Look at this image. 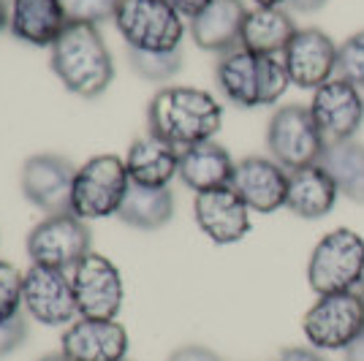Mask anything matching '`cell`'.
<instances>
[{
	"instance_id": "cell-38",
	"label": "cell",
	"mask_w": 364,
	"mask_h": 361,
	"mask_svg": "<svg viewBox=\"0 0 364 361\" xmlns=\"http://www.w3.org/2000/svg\"><path fill=\"white\" fill-rule=\"evenodd\" d=\"M38 361H71V359L60 350V353H49V356H44V359H38Z\"/></svg>"
},
{
	"instance_id": "cell-24",
	"label": "cell",
	"mask_w": 364,
	"mask_h": 361,
	"mask_svg": "<svg viewBox=\"0 0 364 361\" xmlns=\"http://www.w3.org/2000/svg\"><path fill=\"white\" fill-rule=\"evenodd\" d=\"M117 217L139 231H158L174 217V193L168 188H144L131 182Z\"/></svg>"
},
{
	"instance_id": "cell-40",
	"label": "cell",
	"mask_w": 364,
	"mask_h": 361,
	"mask_svg": "<svg viewBox=\"0 0 364 361\" xmlns=\"http://www.w3.org/2000/svg\"><path fill=\"white\" fill-rule=\"evenodd\" d=\"M122 361H128V359H122Z\"/></svg>"
},
{
	"instance_id": "cell-4",
	"label": "cell",
	"mask_w": 364,
	"mask_h": 361,
	"mask_svg": "<svg viewBox=\"0 0 364 361\" xmlns=\"http://www.w3.org/2000/svg\"><path fill=\"white\" fill-rule=\"evenodd\" d=\"M114 25L134 52H177L185 38V16L166 0H120Z\"/></svg>"
},
{
	"instance_id": "cell-39",
	"label": "cell",
	"mask_w": 364,
	"mask_h": 361,
	"mask_svg": "<svg viewBox=\"0 0 364 361\" xmlns=\"http://www.w3.org/2000/svg\"><path fill=\"white\" fill-rule=\"evenodd\" d=\"M356 291H359V296H362V301H364V280H362V286L356 288Z\"/></svg>"
},
{
	"instance_id": "cell-28",
	"label": "cell",
	"mask_w": 364,
	"mask_h": 361,
	"mask_svg": "<svg viewBox=\"0 0 364 361\" xmlns=\"http://www.w3.org/2000/svg\"><path fill=\"white\" fill-rule=\"evenodd\" d=\"M22 277L14 264L0 261V323L22 313Z\"/></svg>"
},
{
	"instance_id": "cell-10",
	"label": "cell",
	"mask_w": 364,
	"mask_h": 361,
	"mask_svg": "<svg viewBox=\"0 0 364 361\" xmlns=\"http://www.w3.org/2000/svg\"><path fill=\"white\" fill-rule=\"evenodd\" d=\"M71 286H74L79 318H95V320H117L125 299L120 269L101 253L85 256L71 269Z\"/></svg>"
},
{
	"instance_id": "cell-11",
	"label": "cell",
	"mask_w": 364,
	"mask_h": 361,
	"mask_svg": "<svg viewBox=\"0 0 364 361\" xmlns=\"http://www.w3.org/2000/svg\"><path fill=\"white\" fill-rule=\"evenodd\" d=\"M22 307L41 326H71L79 318L71 274L31 264L22 277Z\"/></svg>"
},
{
	"instance_id": "cell-26",
	"label": "cell",
	"mask_w": 364,
	"mask_h": 361,
	"mask_svg": "<svg viewBox=\"0 0 364 361\" xmlns=\"http://www.w3.org/2000/svg\"><path fill=\"white\" fill-rule=\"evenodd\" d=\"M131 68L147 82H168L180 74L182 68V49L177 52H134L128 49Z\"/></svg>"
},
{
	"instance_id": "cell-25",
	"label": "cell",
	"mask_w": 364,
	"mask_h": 361,
	"mask_svg": "<svg viewBox=\"0 0 364 361\" xmlns=\"http://www.w3.org/2000/svg\"><path fill=\"white\" fill-rule=\"evenodd\" d=\"M334 180L340 196L364 204V144L359 141H332L318 161Z\"/></svg>"
},
{
	"instance_id": "cell-19",
	"label": "cell",
	"mask_w": 364,
	"mask_h": 361,
	"mask_svg": "<svg viewBox=\"0 0 364 361\" xmlns=\"http://www.w3.org/2000/svg\"><path fill=\"white\" fill-rule=\"evenodd\" d=\"M245 16L247 9L242 0H213L204 11L191 19V38L198 49L226 55L240 46Z\"/></svg>"
},
{
	"instance_id": "cell-12",
	"label": "cell",
	"mask_w": 364,
	"mask_h": 361,
	"mask_svg": "<svg viewBox=\"0 0 364 361\" xmlns=\"http://www.w3.org/2000/svg\"><path fill=\"white\" fill-rule=\"evenodd\" d=\"M310 114L321 128L326 144L350 141L364 122V95L348 79L334 76L326 85H321L318 90H313Z\"/></svg>"
},
{
	"instance_id": "cell-3",
	"label": "cell",
	"mask_w": 364,
	"mask_h": 361,
	"mask_svg": "<svg viewBox=\"0 0 364 361\" xmlns=\"http://www.w3.org/2000/svg\"><path fill=\"white\" fill-rule=\"evenodd\" d=\"M215 79L228 101L242 109L277 104L291 85L283 60L272 55L247 52L242 46L231 49L218 60Z\"/></svg>"
},
{
	"instance_id": "cell-34",
	"label": "cell",
	"mask_w": 364,
	"mask_h": 361,
	"mask_svg": "<svg viewBox=\"0 0 364 361\" xmlns=\"http://www.w3.org/2000/svg\"><path fill=\"white\" fill-rule=\"evenodd\" d=\"M289 6L294 11H302V14H313L326 6V0H289Z\"/></svg>"
},
{
	"instance_id": "cell-22",
	"label": "cell",
	"mask_w": 364,
	"mask_h": 361,
	"mask_svg": "<svg viewBox=\"0 0 364 361\" xmlns=\"http://www.w3.org/2000/svg\"><path fill=\"white\" fill-rule=\"evenodd\" d=\"M234 168H237V163L231 161V155L223 144L201 141V144H193L188 150H180V174L177 177L193 193H204V190L231 185Z\"/></svg>"
},
{
	"instance_id": "cell-1",
	"label": "cell",
	"mask_w": 364,
	"mask_h": 361,
	"mask_svg": "<svg viewBox=\"0 0 364 361\" xmlns=\"http://www.w3.org/2000/svg\"><path fill=\"white\" fill-rule=\"evenodd\" d=\"M150 134L188 150L201 141H213L223 125V106L215 95L198 87H161L147 106Z\"/></svg>"
},
{
	"instance_id": "cell-35",
	"label": "cell",
	"mask_w": 364,
	"mask_h": 361,
	"mask_svg": "<svg viewBox=\"0 0 364 361\" xmlns=\"http://www.w3.org/2000/svg\"><path fill=\"white\" fill-rule=\"evenodd\" d=\"M346 361H364V334L346 347Z\"/></svg>"
},
{
	"instance_id": "cell-6",
	"label": "cell",
	"mask_w": 364,
	"mask_h": 361,
	"mask_svg": "<svg viewBox=\"0 0 364 361\" xmlns=\"http://www.w3.org/2000/svg\"><path fill=\"white\" fill-rule=\"evenodd\" d=\"M131 188L125 161L117 155H95L74 174L71 212L82 220H104L117 215Z\"/></svg>"
},
{
	"instance_id": "cell-30",
	"label": "cell",
	"mask_w": 364,
	"mask_h": 361,
	"mask_svg": "<svg viewBox=\"0 0 364 361\" xmlns=\"http://www.w3.org/2000/svg\"><path fill=\"white\" fill-rule=\"evenodd\" d=\"M25 340H28V320H25L22 313L11 318V320H3L0 323V359L14 353Z\"/></svg>"
},
{
	"instance_id": "cell-23",
	"label": "cell",
	"mask_w": 364,
	"mask_h": 361,
	"mask_svg": "<svg viewBox=\"0 0 364 361\" xmlns=\"http://www.w3.org/2000/svg\"><path fill=\"white\" fill-rule=\"evenodd\" d=\"M299 31L294 16L283 9H253L247 11L242 22V36L240 46L256 55H283V49L289 46L294 33Z\"/></svg>"
},
{
	"instance_id": "cell-17",
	"label": "cell",
	"mask_w": 364,
	"mask_h": 361,
	"mask_svg": "<svg viewBox=\"0 0 364 361\" xmlns=\"http://www.w3.org/2000/svg\"><path fill=\"white\" fill-rule=\"evenodd\" d=\"M63 353L71 361H122L128 356V331L117 320L76 318L65 326Z\"/></svg>"
},
{
	"instance_id": "cell-14",
	"label": "cell",
	"mask_w": 364,
	"mask_h": 361,
	"mask_svg": "<svg viewBox=\"0 0 364 361\" xmlns=\"http://www.w3.org/2000/svg\"><path fill=\"white\" fill-rule=\"evenodd\" d=\"M74 174L76 168L63 155H33L22 166V193L46 215H65L71 212Z\"/></svg>"
},
{
	"instance_id": "cell-18",
	"label": "cell",
	"mask_w": 364,
	"mask_h": 361,
	"mask_svg": "<svg viewBox=\"0 0 364 361\" xmlns=\"http://www.w3.org/2000/svg\"><path fill=\"white\" fill-rule=\"evenodd\" d=\"M68 28V16L60 0H11L9 31L16 41L31 46H49Z\"/></svg>"
},
{
	"instance_id": "cell-9",
	"label": "cell",
	"mask_w": 364,
	"mask_h": 361,
	"mask_svg": "<svg viewBox=\"0 0 364 361\" xmlns=\"http://www.w3.org/2000/svg\"><path fill=\"white\" fill-rule=\"evenodd\" d=\"M90 253V228L74 212L46 215L28 234V256L38 266L71 271Z\"/></svg>"
},
{
	"instance_id": "cell-21",
	"label": "cell",
	"mask_w": 364,
	"mask_h": 361,
	"mask_svg": "<svg viewBox=\"0 0 364 361\" xmlns=\"http://www.w3.org/2000/svg\"><path fill=\"white\" fill-rule=\"evenodd\" d=\"M337 185L326 174L321 163L304 166L289 171V193H286V210L294 212L304 220H318L326 217L337 204Z\"/></svg>"
},
{
	"instance_id": "cell-33",
	"label": "cell",
	"mask_w": 364,
	"mask_h": 361,
	"mask_svg": "<svg viewBox=\"0 0 364 361\" xmlns=\"http://www.w3.org/2000/svg\"><path fill=\"white\" fill-rule=\"evenodd\" d=\"M166 3L180 16H188V19H193V16H196L198 11H204V9H207L213 0H166Z\"/></svg>"
},
{
	"instance_id": "cell-7",
	"label": "cell",
	"mask_w": 364,
	"mask_h": 361,
	"mask_svg": "<svg viewBox=\"0 0 364 361\" xmlns=\"http://www.w3.org/2000/svg\"><path fill=\"white\" fill-rule=\"evenodd\" d=\"M302 331L316 350H346L364 334V301L359 291L318 296L304 313Z\"/></svg>"
},
{
	"instance_id": "cell-16",
	"label": "cell",
	"mask_w": 364,
	"mask_h": 361,
	"mask_svg": "<svg viewBox=\"0 0 364 361\" xmlns=\"http://www.w3.org/2000/svg\"><path fill=\"white\" fill-rule=\"evenodd\" d=\"M231 188L240 193L250 212L269 215L286 207V193H289V171L272 158H245L234 168Z\"/></svg>"
},
{
	"instance_id": "cell-5",
	"label": "cell",
	"mask_w": 364,
	"mask_h": 361,
	"mask_svg": "<svg viewBox=\"0 0 364 361\" xmlns=\"http://www.w3.org/2000/svg\"><path fill=\"white\" fill-rule=\"evenodd\" d=\"M364 280V239L350 228H334L321 237L307 264V283L323 293L356 291Z\"/></svg>"
},
{
	"instance_id": "cell-37",
	"label": "cell",
	"mask_w": 364,
	"mask_h": 361,
	"mask_svg": "<svg viewBox=\"0 0 364 361\" xmlns=\"http://www.w3.org/2000/svg\"><path fill=\"white\" fill-rule=\"evenodd\" d=\"M258 9H280L283 3H289V0H253Z\"/></svg>"
},
{
	"instance_id": "cell-2",
	"label": "cell",
	"mask_w": 364,
	"mask_h": 361,
	"mask_svg": "<svg viewBox=\"0 0 364 361\" xmlns=\"http://www.w3.org/2000/svg\"><path fill=\"white\" fill-rule=\"evenodd\" d=\"M52 71L63 87L79 98H98L114 79V63L107 41L95 25L68 22L52 44Z\"/></svg>"
},
{
	"instance_id": "cell-15",
	"label": "cell",
	"mask_w": 364,
	"mask_h": 361,
	"mask_svg": "<svg viewBox=\"0 0 364 361\" xmlns=\"http://www.w3.org/2000/svg\"><path fill=\"white\" fill-rule=\"evenodd\" d=\"M193 217L204 231V237L215 244H234L245 239L250 231V207L231 185L196 193Z\"/></svg>"
},
{
	"instance_id": "cell-31",
	"label": "cell",
	"mask_w": 364,
	"mask_h": 361,
	"mask_svg": "<svg viewBox=\"0 0 364 361\" xmlns=\"http://www.w3.org/2000/svg\"><path fill=\"white\" fill-rule=\"evenodd\" d=\"M168 361H226L220 353H215L213 347H204V345H182L177 347Z\"/></svg>"
},
{
	"instance_id": "cell-32",
	"label": "cell",
	"mask_w": 364,
	"mask_h": 361,
	"mask_svg": "<svg viewBox=\"0 0 364 361\" xmlns=\"http://www.w3.org/2000/svg\"><path fill=\"white\" fill-rule=\"evenodd\" d=\"M274 361H326L316 347H286Z\"/></svg>"
},
{
	"instance_id": "cell-13",
	"label": "cell",
	"mask_w": 364,
	"mask_h": 361,
	"mask_svg": "<svg viewBox=\"0 0 364 361\" xmlns=\"http://www.w3.org/2000/svg\"><path fill=\"white\" fill-rule=\"evenodd\" d=\"M337 49L332 38L318 28H299L283 49V68L291 85L302 90H318L337 74Z\"/></svg>"
},
{
	"instance_id": "cell-36",
	"label": "cell",
	"mask_w": 364,
	"mask_h": 361,
	"mask_svg": "<svg viewBox=\"0 0 364 361\" xmlns=\"http://www.w3.org/2000/svg\"><path fill=\"white\" fill-rule=\"evenodd\" d=\"M9 28V6H6V0H0V33Z\"/></svg>"
},
{
	"instance_id": "cell-20",
	"label": "cell",
	"mask_w": 364,
	"mask_h": 361,
	"mask_svg": "<svg viewBox=\"0 0 364 361\" xmlns=\"http://www.w3.org/2000/svg\"><path fill=\"white\" fill-rule=\"evenodd\" d=\"M125 168L134 185L168 188V182L180 174V150L152 134L139 136L128 147Z\"/></svg>"
},
{
	"instance_id": "cell-27",
	"label": "cell",
	"mask_w": 364,
	"mask_h": 361,
	"mask_svg": "<svg viewBox=\"0 0 364 361\" xmlns=\"http://www.w3.org/2000/svg\"><path fill=\"white\" fill-rule=\"evenodd\" d=\"M337 76L348 79L350 85H356L364 90V31L353 33L346 38L337 49Z\"/></svg>"
},
{
	"instance_id": "cell-8",
	"label": "cell",
	"mask_w": 364,
	"mask_h": 361,
	"mask_svg": "<svg viewBox=\"0 0 364 361\" xmlns=\"http://www.w3.org/2000/svg\"><path fill=\"white\" fill-rule=\"evenodd\" d=\"M267 147H269L272 161L294 171V168L318 163L326 150V139L313 120L310 106L286 104L280 106L269 120Z\"/></svg>"
},
{
	"instance_id": "cell-29",
	"label": "cell",
	"mask_w": 364,
	"mask_h": 361,
	"mask_svg": "<svg viewBox=\"0 0 364 361\" xmlns=\"http://www.w3.org/2000/svg\"><path fill=\"white\" fill-rule=\"evenodd\" d=\"M68 22H79V25H101L107 19H114L117 3L120 0H60Z\"/></svg>"
}]
</instances>
